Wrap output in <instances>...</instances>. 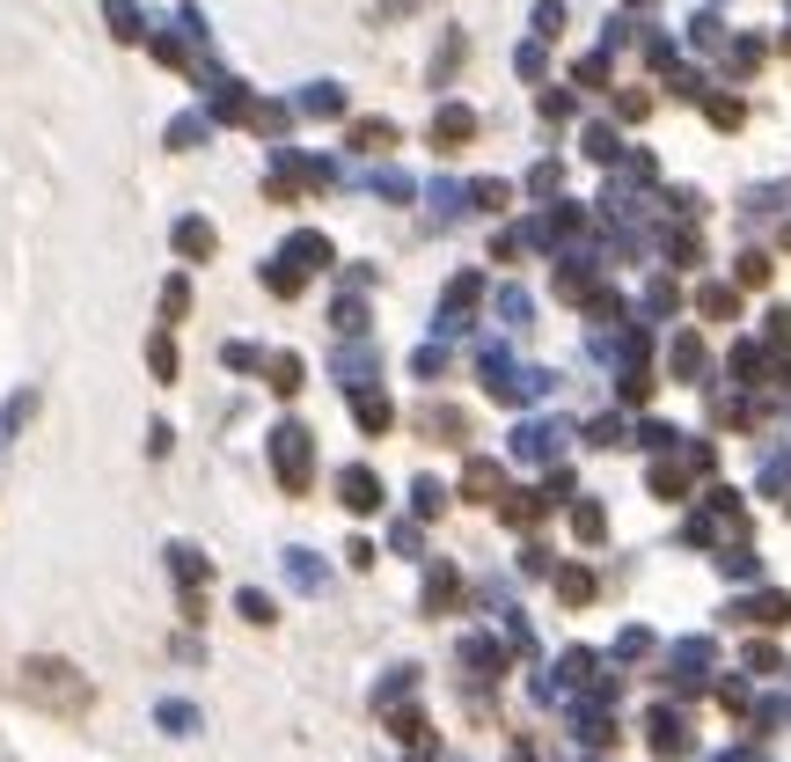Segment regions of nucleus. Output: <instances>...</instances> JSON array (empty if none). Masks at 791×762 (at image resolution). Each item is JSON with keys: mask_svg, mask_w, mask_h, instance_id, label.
I'll list each match as a JSON object with an SVG mask.
<instances>
[{"mask_svg": "<svg viewBox=\"0 0 791 762\" xmlns=\"http://www.w3.org/2000/svg\"><path fill=\"white\" fill-rule=\"evenodd\" d=\"M23 704H37V712H51V718H88V704H96V682L81 675L74 660H59V653H29L23 667Z\"/></svg>", "mask_w": 791, "mask_h": 762, "instance_id": "1", "label": "nucleus"}, {"mask_svg": "<svg viewBox=\"0 0 791 762\" xmlns=\"http://www.w3.org/2000/svg\"><path fill=\"white\" fill-rule=\"evenodd\" d=\"M272 469H279V484L300 499L316 484V433H308V425H279L272 433Z\"/></svg>", "mask_w": 791, "mask_h": 762, "instance_id": "2", "label": "nucleus"}, {"mask_svg": "<svg viewBox=\"0 0 791 762\" xmlns=\"http://www.w3.org/2000/svg\"><path fill=\"white\" fill-rule=\"evenodd\" d=\"M338 499H345V514H374V506H381V477H374V469H338Z\"/></svg>", "mask_w": 791, "mask_h": 762, "instance_id": "3", "label": "nucleus"}, {"mask_svg": "<svg viewBox=\"0 0 791 762\" xmlns=\"http://www.w3.org/2000/svg\"><path fill=\"white\" fill-rule=\"evenodd\" d=\"M454 601H462V579H454L447 558H433V572H425V616H447Z\"/></svg>", "mask_w": 791, "mask_h": 762, "instance_id": "4", "label": "nucleus"}, {"mask_svg": "<svg viewBox=\"0 0 791 762\" xmlns=\"http://www.w3.org/2000/svg\"><path fill=\"white\" fill-rule=\"evenodd\" d=\"M37 403H45L37 389H15L8 403H0V447H8V441H15V433H23L29 419H37Z\"/></svg>", "mask_w": 791, "mask_h": 762, "instance_id": "5", "label": "nucleus"}, {"mask_svg": "<svg viewBox=\"0 0 791 762\" xmlns=\"http://www.w3.org/2000/svg\"><path fill=\"white\" fill-rule=\"evenodd\" d=\"M162 558H169V572H176V579H184V594H198V579H205V558H198L191 542H169Z\"/></svg>", "mask_w": 791, "mask_h": 762, "instance_id": "6", "label": "nucleus"}, {"mask_svg": "<svg viewBox=\"0 0 791 762\" xmlns=\"http://www.w3.org/2000/svg\"><path fill=\"white\" fill-rule=\"evenodd\" d=\"M652 748H660V755H689V734H682L674 712H652Z\"/></svg>", "mask_w": 791, "mask_h": 762, "instance_id": "7", "label": "nucleus"}, {"mask_svg": "<svg viewBox=\"0 0 791 762\" xmlns=\"http://www.w3.org/2000/svg\"><path fill=\"white\" fill-rule=\"evenodd\" d=\"M264 382H272L279 396H294L300 389V352H272V360H264Z\"/></svg>", "mask_w": 791, "mask_h": 762, "instance_id": "8", "label": "nucleus"}, {"mask_svg": "<svg viewBox=\"0 0 791 762\" xmlns=\"http://www.w3.org/2000/svg\"><path fill=\"white\" fill-rule=\"evenodd\" d=\"M462 492H470V499H498V492H506L498 462H470V469H462Z\"/></svg>", "mask_w": 791, "mask_h": 762, "instance_id": "9", "label": "nucleus"}, {"mask_svg": "<svg viewBox=\"0 0 791 762\" xmlns=\"http://www.w3.org/2000/svg\"><path fill=\"white\" fill-rule=\"evenodd\" d=\"M741 616H755V623H769V631H777V623H791V594H755Z\"/></svg>", "mask_w": 791, "mask_h": 762, "instance_id": "10", "label": "nucleus"}, {"mask_svg": "<svg viewBox=\"0 0 791 762\" xmlns=\"http://www.w3.org/2000/svg\"><path fill=\"white\" fill-rule=\"evenodd\" d=\"M176 249H184V257L198 265V257L213 249V227H205V221H176Z\"/></svg>", "mask_w": 791, "mask_h": 762, "instance_id": "11", "label": "nucleus"}, {"mask_svg": "<svg viewBox=\"0 0 791 762\" xmlns=\"http://www.w3.org/2000/svg\"><path fill=\"white\" fill-rule=\"evenodd\" d=\"M433 140H440V148L470 140V110H440V118H433Z\"/></svg>", "mask_w": 791, "mask_h": 762, "instance_id": "12", "label": "nucleus"}, {"mask_svg": "<svg viewBox=\"0 0 791 762\" xmlns=\"http://www.w3.org/2000/svg\"><path fill=\"white\" fill-rule=\"evenodd\" d=\"M359 425H367V433H389V425H396L389 396H359Z\"/></svg>", "mask_w": 791, "mask_h": 762, "instance_id": "13", "label": "nucleus"}, {"mask_svg": "<svg viewBox=\"0 0 791 762\" xmlns=\"http://www.w3.org/2000/svg\"><path fill=\"white\" fill-rule=\"evenodd\" d=\"M235 609H243L249 623H279V609H272V594H257V587H243V594H235Z\"/></svg>", "mask_w": 791, "mask_h": 762, "instance_id": "14", "label": "nucleus"}, {"mask_svg": "<svg viewBox=\"0 0 791 762\" xmlns=\"http://www.w3.org/2000/svg\"><path fill=\"white\" fill-rule=\"evenodd\" d=\"M147 367H154V382H176V344L169 338H147Z\"/></svg>", "mask_w": 791, "mask_h": 762, "instance_id": "15", "label": "nucleus"}, {"mask_svg": "<svg viewBox=\"0 0 791 762\" xmlns=\"http://www.w3.org/2000/svg\"><path fill=\"white\" fill-rule=\"evenodd\" d=\"M571 528H579L587 542H601L609 536V514H601V506H571Z\"/></svg>", "mask_w": 791, "mask_h": 762, "instance_id": "16", "label": "nucleus"}, {"mask_svg": "<svg viewBox=\"0 0 791 762\" xmlns=\"http://www.w3.org/2000/svg\"><path fill=\"white\" fill-rule=\"evenodd\" d=\"M286 572H294V587H322V565L308 550H286Z\"/></svg>", "mask_w": 791, "mask_h": 762, "instance_id": "17", "label": "nucleus"}, {"mask_svg": "<svg viewBox=\"0 0 791 762\" xmlns=\"http://www.w3.org/2000/svg\"><path fill=\"white\" fill-rule=\"evenodd\" d=\"M264 286H272L279 301H286V294H300V265H264Z\"/></svg>", "mask_w": 791, "mask_h": 762, "instance_id": "18", "label": "nucleus"}, {"mask_svg": "<svg viewBox=\"0 0 791 762\" xmlns=\"http://www.w3.org/2000/svg\"><path fill=\"white\" fill-rule=\"evenodd\" d=\"M103 15L118 23V37H140V8L132 0H103Z\"/></svg>", "mask_w": 791, "mask_h": 762, "instance_id": "19", "label": "nucleus"}, {"mask_svg": "<svg viewBox=\"0 0 791 762\" xmlns=\"http://www.w3.org/2000/svg\"><path fill=\"white\" fill-rule=\"evenodd\" d=\"M425 433H433V441H462V419H454V411H425Z\"/></svg>", "mask_w": 791, "mask_h": 762, "instance_id": "20", "label": "nucleus"}, {"mask_svg": "<svg viewBox=\"0 0 791 762\" xmlns=\"http://www.w3.org/2000/svg\"><path fill=\"white\" fill-rule=\"evenodd\" d=\"M389 734L403 740V748H425V718H418V712H403V718H389Z\"/></svg>", "mask_w": 791, "mask_h": 762, "instance_id": "21", "label": "nucleus"}, {"mask_svg": "<svg viewBox=\"0 0 791 762\" xmlns=\"http://www.w3.org/2000/svg\"><path fill=\"white\" fill-rule=\"evenodd\" d=\"M154 718H162L169 734H198V712H191V704H162V712H154Z\"/></svg>", "mask_w": 791, "mask_h": 762, "instance_id": "22", "label": "nucleus"}, {"mask_svg": "<svg viewBox=\"0 0 791 762\" xmlns=\"http://www.w3.org/2000/svg\"><path fill=\"white\" fill-rule=\"evenodd\" d=\"M652 492H660V499H682V492H689V469H652Z\"/></svg>", "mask_w": 791, "mask_h": 762, "instance_id": "23", "label": "nucleus"}, {"mask_svg": "<svg viewBox=\"0 0 791 762\" xmlns=\"http://www.w3.org/2000/svg\"><path fill=\"white\" fill-rule=\"evenodd\" d=\"M184 308H191V286L169 279V286H162V316H184Z\"/></svg>", "mask_w": 791, "mask_h": 762, "instance_id": "24", "label": "nucleus"}, {"mask_svg": "<svg viewBox=\"0 0 791 762\" xmlns=\"http://www.w3.org/2000/svg\"><path fill=\"white\" fill-rule=\"evenodd\" d=\"M557 594H565V601H587L593 579H587V572H557Z\"/></svg>", "mask_w": 791, "mask_h": 762, "instance_id": "25", "label": "nucleus"}, {"mask_svg": "<svg viewBox=\"0 0 791 762\" xmlns=\"http://www.w3.org/2000/svg\"><path fill=\"white\" fill-rule=\"evenodd\" d=\"M411 499H418V514H440V506H447V492L433 484V477H418V492H411Z\"/></svg>", "mask_w": 791, "mask_h": 762, "instance_id": "26", "label": "nucleus"}, {"mask_svg": "<svg viewBox=\"0 0 791 762\" xmlns=\"http://www.w3.org/2000/svg\"><path fill=\"white\" fill-rule=\"evenodd\" d=\"M294 257H308V265H316V257H330V243H322V235H294Z\"/></svg>", "mask_w": 791, "mask_h": 762, "instance_id": "27", "label": "nucleus"}, {"mask_svg": "<svg viewBox=\"0 0 791 762\" xmlns=\"http://www.w3.org/2000/svg\"><path fill=\"white\" fill-rule=\"evenodd\" d=\"M418 762H433V755H418Z\"/></svg>", "mask_w": 791, "mask_h": 762, "instance_id": "28", "label": "nucleus"}]
</instances>
